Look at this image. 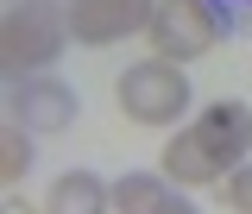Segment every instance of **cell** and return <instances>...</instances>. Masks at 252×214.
Here are the masks:
<instances>
[{
  "mask_svg": "<svg viewBox=\"0 0 252 214\" xmlns=\"http://www.w3.org/2000/svg\"><path fill=\"white\" fill-rule=\"evenodd\" d=\"M63 44H69V13L51 6V0H13L0 13V69H6V82L44 76L63 57Z\"/></svg>",
  "mask_w": 252,
  "mask_h": 214,
  "instance_id": "cell-1",
  "label": "cell"
},
{
  "mask_svg": "<svg viewBox=\"0 0 252 214\" xmlns=\"http://www.w3.org/2000/svg\"><path fill=\"white\" fill-rule=\"evenodd\" d=\"M114 101H120V114L132 126H177L189 114V101H195V89H189L183 63L170 57H139L120 69V82H114Z\"/></svg>",
  "mask_w": 252,
  "mask_h": 214,
  "instance_id": "cell-2",
  "label": "cell"
},
{
  "mask_svg": "<svg viewBox=\"0 0 252 214\" xmlns=\"http://www.w3.org/2000/svg\"><path fill=\"white\" fill-rule=\"evenodd\" d=\"M145 38H152V57L195 63V57H208V51L220 44V13L208 6V0H158Z\"/></svg>",
  "mask_w": 252,
  "mask_h": 214,
  "instance_id": "cell-3",
  "label": "cell"
},
{
  "mask_svg": "<svg viewBox=\"0 0 252 214\" xmlns=\"http://www.w3.org/2000/svg\"><path fill=\"white\" fill-rule=\"evenodd\" d=\"M158 170H164L177 189H220V183H227V170H233V157H227L202 126L189 120V126H177L170 145L158 152Z\"/></svg>",
  "mask_w": 252,
  "mask_h": 214,
  "instance_id": "cell-4",
  "label": "cell"
},
{
  "mask_svg": "<svg viewBox=\"0 0 252 214\" xmlns=\"http://www.w3.org/2000/svg\"><path fill=\"white\" fill-rule=\"evenodd\" d=\"M63 13H69V38L101 51V44H120L132 31H145L158 0H63Z\"/></svg>",
  "mask_w": 252,
  "mask_h": 214,
  "instance_id": "cell-5",
  "label": "cell"
},
{
  "mask_svg": "<svg viewBox=\"0 0 252 214\" xmlns=\"http://www.w3.org/2000/svg\"><path fill=\"white\" fill-rule=\"evenodd\" d=\"M6 114H13L19 126H32V132H69V126H76V114H82V101H76V89H69V82H57V76L44 69V76L13 82Z\"/></svg>",
  "mask_w": 252,
  "mask_h": 214,
  "instance_id": "cell-6",
  "label": "cell"
},
{
  "mask_svg": "<svg viewBox=\"0 0 252 214\" xmlns=\"http://www.w3.org/2000/svg\"><path fill=\"white\" fill-rule=\"evenodd\" d=\"M114 214H195V202H183L164 170H126L114 183Z\"/></svg>",
  "mask_w": 252,
  "mask_h": 214,
  "instance_id": "cell-7",
  "label": "cell"
},
{
  "mask_svg": "<svg viewBox=\"0 0 252 214\" xmlns=\"http://www.w3.org/2000/svg\"><path fill=\"white\" fill-rule=\"evenodd\" d=\"M38 214H114V183H101L94 170H63Z\"/></svg>",
  "mask_w": 252,
  "mask_h": 214,
  "instance_id": "cell-8",
  "label": "cell"
},
{
  "mask_svg": "<svg viewBox=\"0 0 252 214\" xmlns=\"http://www.w3.org/2000/svg\"><path fill=\"white\" fill-rule=\"evenodd\" d=\"M195 126H202L233 164H246V152H252V107L246 101H208V107L195 114Z\"/></svg>",
  "mask_w": 252,
  "mask_h": 214,
  "instance_id": "cell-9",
  "label": "cell"
},
{
  "mask_svg": "<svg viewBox=\"0 0 252 214\" xmlns=\"http://www.w3.org/2000/svg\"><path fill=\"white\" fill-rule=\"evenodd\" d=\"M32 170V126H19L13 114H6V126H0V183L19 189Z\"/></svg>",
  "mask_w": 252,
  "mask_h": 214,
  "instance_id": "cell-10",
  "label": "cell"
},
{
  "mask_svg": "<svg viewBox=\"0 0 252 214\" xmlns=\"http://www.w3.org/2000/svg\"><path fill=\"white\" fill-rule=\"evenodd\" d=\"M220 202L233 214H252V164H233L227 170V183H220Z\"/></svg>",
  "mask_w": 252,
  "mask_h": 214,
  "instance_id": "cell-11",
  "label": "cell"
}]
</instances>
